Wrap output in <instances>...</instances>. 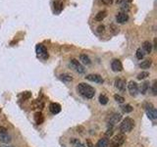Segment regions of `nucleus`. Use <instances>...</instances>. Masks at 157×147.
<instances>
[{
    "mask_svg": "<svg viewBox=\"0 0 157 147\" xmlns=\"http://www.w3.org/2000/svg\"><path fill=\"white\" fill-rule=\"evenodd\" d=\"M77 91L80 95L87 98V99H91L95 95V89L90 84H87L85 82H81L77 85Z\"/></svg>",
    "mask_w": 157,
    "mask_h": 147,
    "instance_id": "obj_1",
    "label": "nucleus"
},
{
    "mask_svg": "<svg viewBox=\"0 0 157 147\" xmlns=\"http://www.w3.org/2000/svg\"><path fill=\"white\" fill-rule=\"evenodd\" d=\"M134 128H135V121L131 118H126L122 122L121 125H120V130H121L122 133H126L132 131Z\"/></svg>",
    "mask_w": 157,
    "mask_h": 147,
    "instance_id": "obj_2",
    "label": "nucleus"
},
{
    "mask_svg": "<svg viewBox=\"0 0 157 147\" xmlns=\"http://www.w3.org/2000/svg\"><path fill=\"white\" fill-rule=\"evenodd\" d=\"M144 107H145L147 117H148L150 120H156L157 119V111L154 108V106H153L151 103H146Z\"/></svg>",
    "mask_w": 157,
    "mask_h": 147,
    "instance_id": "obj_3",
    "label": "nucleus"
},
{
    "mask_svg": "<svg viewBox=\"0 0 157 147\" xmlns=\"http://www.w3.org/2000/svg\"><path fill=\"white\" fill-rule=\"evenodd\" d=\"M69 66L72 69L75 70L77 73H79V74H84L85 72V67L82 66V64L80 63L78 60H76V59H72V60H71L70 63H69Z\"/></svg>",
    "mask_w": 157,
    "mask_h": 147,
    "instance_id": "obj_4",
    "label": "nucleus"
},
{
    "mask_svg": "<svg viewBox=\"0 0 157 147\" xmlns=\"http://www.w3.org/2000/svg\"><path fill=\"white\" fill-rule=\"evenodd\" d=\"M11 141H12V137L7 133V130L3 127H0V142L10 143Z\"/></svg>",
    "mask_w": 157,
    "mask_h": 147,
    "instance_id": "obj_5",
    "label": "nucleus"
},
{
    "mask_svg": "<svg viewBox=\"0 0 157 147\" xmlns=\"http://www.w3.org/2000/svg\"><path fill=\"white\" fill-rule=\"evenodd\" d=\"M35 52H36L38 57L41 58V59H42V60H45V59H47V58H48L47 50H46V48L42 44H38V45H36Z\"/></svg>",
    "mask_w": 157,
    "mask_h": 147,
    "instance_id": "obj_6",
    "label": "nucleus"
},
{
    "mask_svg": "<svg viewBox=\"0 0 157 147\" xmlns=\"http://www.w3.org/2000/svg\"><path fill=\"white\" fill-rule=\"evenodd\" d=\"M127 86H128L129 93L131 94V96H137L138 94V85L135 81H131L127 84Z\"/></svg>",
    "mask_w": 157,
    "mask_h": 147,
    "instance_id": "obj_7",
    "label": "nucleus"
},
{
    "mask_svg": "<svg viewBox=\"0 0 157 147\" xmlns=\"http://www.w3.org/2000/svg\"><path fill=\"white\" fill-rule=\"evenodd\" d=\"M85 79L88 81H92V82H96V84H103L104 79H102V76L100 75H97V74H90V75H88L85 76Z\"/></svg>",
    "mask_w": 157,
    "mask_h": 147,
    "instance_id": "obj_8",
    "label": "nucleus"
},
{
    "mask_svg": "<svg viewBox=\"0 0 157 147\" xmlns=\"http://www.w3.org/2000/svg\"><path fill=\"white\" fill-rule=\"evenodd\" d=\"M125 140H126V137L125 135L123 133H119V134H117V135H115L113 137V139H112V145L114 146H120V145H122L123 143L125 142Z\"/></svg>",
    "mask_w": 157,
    "mask_h": 147,
    "instance_id": "obj_9",
    "label": "nucleus"
},
{
    "mask_svg": "<svg viewBox=\"0 0 157 147\" xmlns=\"http://www.w3.org/2000/svg\"><path fill=\"white\" fill-rule=\"evenodd\" d=\"M115 87L120 91H125L127 87V82L123 79H115Z\"/></svg>",
    "mask_w": 157,
    "mask_h": 147,
    "instance_id": "obj_10",
    "label": "nucleus"
},
{
    "mask_svg": "<svg viewBox=\"0 0 157 147\" xmlns=\"http://www.w3.org/2000/svg\"><path fill=\"white\" fill-rule=\"evenodd\" d=\"M121 119H122V115L119 114V113H115V114H113L111 117H110L108 124L110 127H113V125H115L116 124H118V122L121 121Z\"/></svg>",
    "mask_w": 157,
    "mask_h": 147,
    "instance_id": "obj_11",
    "label": "nucleus"
},
{
    "mask_svg": "<svg viewBox=\"0 0 157 147\" xmlns=\"http://www.w3.org/2000/svg\"><path fill=\"white\" fill-rule=\"evenodd\" d=\"M111 69L114 72H121L123 70V65H122L121 61L117 60V59L113 60L111 63Z\"/></svg>",
    "mask_w": 157,
    "mask_h": 147,
    "instance_id": "obj_12",
    "label": "nucleus"
},
{
    "mask_svg": "<svg viewBox=\"0 0 157 147\" xmlns=\"http://www.w3.org/2000/svg\"><path fill=\"white\" fill-rule=\"evenodd\" d=\"M128 20H129V16L125 12H121V13H118L116 15V21L119 24H125Z\"/></svg>",
    "mask_w": 157,
    "mask_h": 147,
    "instance_id": "obj_13",
    "label": "nucleus"
},
{
    "mask_svg": "<svg viewBox=\"0 0 157 147\" xmlns=\"http://www.w3.org/2000/svg\"><path fill=\"white\" fill-rule=\"evenodd\" d=\"M49 110H50V112L52 114H58V113L61 112V106L60 104L58 103H51L50 105H49Z\"/></svg>",
    "mask_w": 157,
    "mask_h": 147,
    "instance_id": "obj_14",
    "label": "nucleus"
},
{
    "mask_svg": "<svg viewBox=\"0 0 157 147\" xmlns=\"http://www.w3.org/2000/svg\"><path fill=\"white\" fill-rule=\"evenodd\" d=\"M149 89V82L148 81H144L140 84V88H138V91L141 94H145L147 92V90Z\"/></svg>",
    "mask_w": 157,
    "mask_h": 147,
    "instance_id": "obj_15",
    "label": "nucleus"
},
{
    "mask_svg": "<svg viewBox=\"0 0 157 147\" xmlns=\"http://www.w3.org/2000/svg\"><path fill=\"white\" fill-rule=\"evenodd\" d=\"M152 50V45L149 41H144L143 43V51L146 54H149Z\"/></svg>",
    "mask_w": 157,
    "mask_h": 147,
    "instance_id": "obj_16",
    "label": "nucleus"
},
{
    "mask_svg": "<svg viewBox=\"0 0 157 147\" xmlns=\"http://www.w3.org/2000/svg\"><path fill=\"white\" fill-rule=\"evenodd\" d=\"M109 145V140L103 137V138H100L96 143V146L95 147H108Z\"/></svg>",
    "mask_w": 157,
    "mask_h": 147,
    "instance_id": "obj_17",
    "label": "nucleus"
},
{
    "mask_svg": "<svg viewBox=\"0 0 157 147\" xmlns=\"http://www.w3.org/2000/svg\"><path fill=\"white\" fill-rule=\"evenodd\" d=\"M80 60H81L82 63L85 64V65H90L91 64L90 57H88L87 54H82L81 56H80Z\"/></svg>",
    "mask_w": 157,
    "mask_h": 147,
    "instance_id": "obj_18",
    "label": "nucleus"
},
{
    "mask_svg": "<svg viewBox=\"0 0 157 147\" xmlns=\"http://www.w3.org/2000/svg\"><path fill=\"white\" fill-rule=\"evenodd\" d=\"M35 122H36L38 125H41L42 122H43L44 119H43V116H42V114H41V112L35 113Z\"/></svg>",
    "mask_w": 157,
    "mask_h": 147,
    "instance_id": "obj_19",
    "label": "nucleus"
},
{
    "mask_svg": "<svg viewBox=\"0 0 157 147\" xmlns=\"http://www.w3.org/2000/svg\"><path fill=\"white\" fill-rule=\"evenodd\" d=\"M151 64H152V61L150 59H147V60L143 61V62L140 64V67L141 69H149V67L151 66Z\"/></svg>",
    "mask_w": 157,
    "mask_h": 147,
    "instance_id": "obj_20",
    "label": "nucleus"
},
{
    "mask_svg": "<svg viewBox=\"0 0 157 147\" xmlns=\"http://www.w3.org/2000/svg\"><path fill=\"white\" fill-rule=\"evenodd\" d=\"M54 10L57 12V13H59L61 12V10L63 9V3L59 1V0H56V1H54Z\"/></svg>",
    "mask_w": 157,
    "mask_h": 147,
    "instance_id": "obj_21",
    "label": "nucleus"
},
{
    "mask_svg": "<svg viewBox=\"0 0 157 147\" xmlns=\"http://www.w3.org/2000/svg\"><path fill=\"white\" fill-rule=\"evenodd\" d=\"M107 15V12L106 11H100L98 12V13L96 14V16H95V20L98 21V22H100V21H102L104 18L106 17Z\"/></svg>",
    "mask_w": 157,
    "mask_h": 147,
    "instance_id": "obj_22",
    "label": "nucleus"
},
{
    "mask_svg": "<svg viewBox=\"0 0 157 147\" xmlns=\"http://www.w3.org/2000/svg\"><path fill=\"white\" fill-rule=\"evenodd\" d=\"M98 100H99V103L101 105H106L107 103H108V97H107L105 94H100L99 98H98Z\"/></svg>",
    "mask_w": 157,
    "mask_h": 147,
    "instance_id": "obj_23",
    "label": "nucleus"
},
{
    "mask_svg": "<svg viewBox=\"0 0 157 147\" xmlns=\"http://www.w3.org/2000/svg\"><path fill=\"white\" fill-rule=\"evenodd\" d=\"M60 79H61V81H65V82H70V81H73L72 76L68 75V74H63V75H61L60 76Z\"/></svg>",
    "mask_w": 157,
    "mask_h": 147,
    "instance_id": "obj_24",
    "label": "nucleus"
},
{
    "mask_svg": "<svg viewBox=\"0 0 157 147\" xmlns=\"http://www.w3.org/2000/svg\"><path fill=\"white\" fill-rule=\"evenodd\" d=\"M122 108V111L124 112V113H131V112H133V110H134V108H133V106L132 105H130V104H127V105H124V106H122L121 107Z\"/></svg>",
    "mask_w": 157,
    "mask_h": 147,
    "instance_id": "obj_25",
    "label": "nucleus"
},
{
    "mask_svg": "<svg viewBox=\"0 0 157 147\" xmlns=\"http://www.w3.org/2000/svg\"><path fill=\"white\" fill-rule=\"evenodd\" d=\"M147 76H149V73L148 72H141L137 75V79H140V81H141V79H146Z\"/></svg>",
    "mask_w": 157,
    "mask_h": 147,
    "instance_id": "obj_26",
    "label": "nucleus"
},
{
    "mask_svg": "<svg viewBox=\"0 0 157 147\" xmlns=\"http://www.w3.org/2000/svg\"><path fill=\"white\" fill-rule=\"evenodd\" d=\"M135 55H137V58L138 60H141L144 57V52L143 51V49H141V48H137Z\"/></svg>",
    "mask_w": 157,
    "mask_h": 147,
    "instance_id": "obj_27",
    "label": "nucleus"
},
{
    "mask_svg": "<svg viewBox=\"0 0 157 147\" xmlns=\"http://www.w3.org/2000/svg\"><path fill=\"white\" fill-rule=\"evenodd\" d=\"M114 99L118 103H124V101H125V98L121 95H119V94H115V95H114Z\"/></svg>",
    "mask_w": 157,
    "mask_h": 147,
    "instance_id": "obj_28",
    "label": "nucleus"
},
{
    "mask_svg": "<svg viewBox=\"0 0 157 147\" xmlns=\"http://www.w3.org/2000/svg\"><path fill=\"white\" fill-rule=\"evenodd\" d=\"M152 94L153 95H157V84H156V81H154L152 84Z\"/></svg>",
    "mask_w": 157,
    "mask_h": 147,
    "instance_id": "obj_29",
    "label": "nucleus"
},
{
    "mask_svg": "<svg viewBox=\"0 0 157 147\" xmlns=\"http://www.w3.org/2000/svg\"><path fill=\"white\" fill-rule=\"evenodd\" d=\"M106 134V136H111L112 135V134H113V128L112 127H110L109 128H108V130H107V133H105Z\"/></svg>",
    "mask_w": 157,
    "mask_h": 147,
    "instance_id": "obj_30",
    "label": "nucleus"
},
{
    "mask_svg": "<svg viewBox=\"0 0 157 147\" xmlns=\"http://www.w3.org/2000/svg\"><path fill=\"white\" fill-rule=\"evenodd\" d=\"M74 142H75V147H85V144H82L79 140H74Z\"/></svg>",
    "mask_w": 157,
    "mask_h": 147,
    "instance_id": "obj_31",
    "label": "nucleus"
},
{
    "mask_svg": "<svg viewBox=\"0 0 157 147\" xmlns=\"http://www.w3.org/2000/svg\"><path fill=\"white\" fill-rule=\"evenodd\" d=\"M104 30H105V27L102 26V24H100V26L97 27V32L101 33V32H104Z\"/></svg>",
    "mask_w": 157,
    "mask_h": 147,
    "instance_id": "obj_32",
    "label": "nucleus"
},
{
    "mask_svg": "<svg viewBox=\"0 0 157 147\" xmlns=\"http://www.w3.org/2000/svg\"><path fill=\"white\" fill-rule=\"evenodd\" d=\"M101 2L103 3V4H106V5H111L113 3V0H100Z\"/></svg>",
    "mask_w": 157,
    "mask_h": 147,
    "instance_id": "obj_33",
    "label": "nucleus"
},
{
    "mask_svg": "<svg viewBox=\"0 0 157 147\" xmlns=\"http://www.w3.org/2000/svg\"><path fill=\"white\" fill-rule=\"evenodd\" d=\"M88 146H90V147H93V145H92V144H91V143H90V140H88Z\"/></svg>",
    "mask_w": 157,
    "mask_h": 147,
    "instance_id": "obj_34",
    "label": "nucleus"
},
{
    "mask_svg": "<svg viewBox=\"0 0 157 147\" xmlns=\"http://www.w3.org/2000/svg\"><path fill=\"white\" fill-rule=\"evenodd\" d=\"M4 147H13V146H4Z\"/></svg>",
    "mask_w": 157,
    "mask_h": 147,
    "instance_id": "obj_35",
    "label": "nucleus"
},
{
    "mask_svg": "<svg viewBox=\"0 0 157 147\" xmlns=\"http://www.w3.org/2000/svg\"><path fill=\"white\" fill-rule=\"evenodd\" d=\"M111 147H118V146H114V145H112Z\"/></svg>",
    "mask_w": 157,
    "mask_h": 147,
    "instance_id": "obj_36",
    "label": "nucleus"
}]
</instances>
